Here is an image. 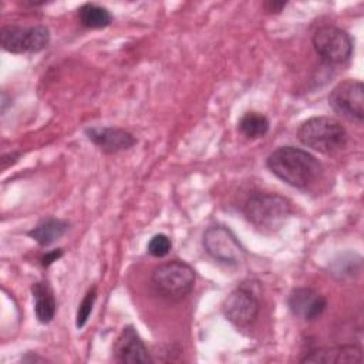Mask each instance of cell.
<instances>
[{
  "label": "cell",
  "mask_w": 364,
  "mask_h": 364,
  "mask_svg": "<svg viewBox=\"0 0 364 364\" xmlns=\"http://www.w3.org/2000/svg\"><path fill=\"white\" fill-rule=\"evenodd\" d=\"M266 165L284 183L307 189L323 173V166L310 152L296 146H280L269 154Z\"/></svg>",
  "instance_id": "obj_1"
},
{
  "label": "cell",
  "mask_w": 364,
  "mask_h": 364,
  "mask_svg": "<svg viewBox=\"0 0 364 364\" xmlns=\"http://www.w3.org/2000/svg\"><path fill=\"white\" fill-rule=\"evenodd\" d=\"M243 213L256 229L276 232L290 216L291 205L277 193L255 192L246 199Z\"/></svg>",
  "instance_id": "obj_2"
},
{
  "label": "cell",
  "mask_w": 364,
  "mask_h": 364,
  "mask_svg": "<svg viewBox=\"0 0 364 364\" xmlns=\"http://www.w3.org/2000/svg\"><path fill=\"white\" fill-rule=\"evenodd\" d=\"M299 141L320 154H333L347 144V131L340 121L330 117H313L303 121L297 129Z\"/></svg>",
  "instance_id": "obj_3"
},
{
  "label": "cell",
  "mask_w": 364,
  "mask_h": 364,
  "mask_svg": "<svg viewBox=\"0 0 364 364\" xmlns=\"http://www.w3.org/2000/svg\"><path fill=\"white\" fill-rule=\"evenodd\" d=\"M151 280L156 291L169 300H182L193 289L195 270L182 260H171L152 270Z\"/></svg>",
  "instance_id": "obj_4"
},
{
  "label": "cell",
  "mask_w": 364,
  "mask_h": 364,
  "mask_svg": "<svg viewBox=\"0 0 364 364\" xmlns=\"http://www.w3.org/2000/svg\"><path fill=\"white\" fill-rule=\"evenodd\" d=\"M202 243L212 259L228 266H237L246 257L245 247L235 233L223 225L209 226L203 233Z\"/></svg>",
  "instance_id": "obj_5"
},
{
  "label": "cell",
  "mask_w": 364,
  "mask_h": 364,
  "mask_svg": "<svg viewBox=\"0 0 364 364\" xmlns=\"http://www.w3.org/2000/svg\"><path fill=\"white\" fill-rule=\"evenodd\" d=\"M3 50L13 54L38 53L50 43V30L46 26L7 24L0 31Z\"/></svg>",
  "instance_id": "obj_6"
},
{
  "label": "cell",
  "mask_w": 364,
  "mask_h": 364,
  "mask_svg": "<svg viewBox=\"0 0 364 364\" xmlns=\"http://www.w3.org/2000/svg\"><path fill=\"white\" fill-rule=\"evenodd\" d=\"M311 43L317 55L327 64H343L353 54L350 34L336 26H323L316 30Z\"/></svg>",
  "instance_id": "obj_7"
},
{
  "label": "cell",
  "mask_w": 364,
  "mask_h": 364,
  "mask_svg": "<svg viewBox=\"0 0 364 364\" xmlns=\"http://www.w3.org/2000/svg\"><path fill=\"white\" fill-rule=\"evenodd\" d=\"M331 109L347 118L361 122L364 118V87L358 80H344L338 82L328 95Z\"/></svg>",
  "instance_id": "obj_8"
},
{
  "label": "cell",
  "mask_w": 364,
  "mask_h": 364,
  "mask_svg": "<svg viewBox=\"0 0 364 364\" xmlns=\"http://www.w3.org/2000/svg\"><path fill=\"white\" fill-rule=\"evenodd\" d=\"M225 317L237 328L249 327L259 314V300L246 287H236L222 303Z\"/></svg>",
  "instance_id": "obj_9"
},
{
  "label": "cell",
  "mask_w": 364,
  "mask_h": 364,
  "mask_svg": "<svg viewBox=\"0 0 364 364\" xmlns=\"http://www.w3.org/2000/svg\"><path fill=\"white\" fill-rule=\"evenodd\" d=\"M287 304L296 317L304 321H313L324 313L327 300L310 287H297L290 291Z\"/></svg>",
  "instance_id": "obj_10"
},
{
  "label": "cell",
  "mask_w": 364,
  "mask_h": 364,
  "mask_svg": "<svg viewBox=\"0 0 364 364\" xmlns=\"http://www.w3.org/2000/svg\"><path fill=\"white\" fill-rule=\"evenodd\" d=\"M114 355L118 363L125 364H148L152 358L132 326H127L119 333L114 344Z\"/></svg>",
  "instance_id": "obj_11"
},
{
  "label": "cell",
  "mask_w": 364,
  "mask_h": 364,
  "mask_svg": "<svg viewBox=\"0 0 364 364\" xmlns=\"http://www.w3.org/2000/svg\"><path fill=\"white\" fill-rule=\"evenodd\" d=\"M85 134L88 139L92 141L105 154H115L119 151H125L136 144V138L131 132L122 128L92 127V128H87Z\"/></svg>",
  "instance_id": "obj_12"
},
{
  "label": "cell",
  "mask_w": 364,
  "mask_h": 364,
  "mask_svg": "<svg viewBox=\"0 0 364 364\" xmlns=\"http://www.w3.org/2000/svg\"><path fill=\"white\" fill-rule=\"evenodd\" d=\"M303 363H333V364H343V363H361L363 361V351L357 346H341L333 348H320L304 358Z\"/></svg>",
  "instance_id": "obj_13"
},
{
  "label": "cell",
  "mask_w": 364,
  "mask_h": 364,
  "mask_svg": "<svg viewBox=\"0 0 364 364\" xmlns=\"http://www.w3.org/2000/svg\"><path fill=\"white\" fill-rule=\"evenodd\" d=\"M30 290L34 300V314L37 320L43 324L50 323L54 318V314L57 310L54 291L50 283L46 280L36 282Z\"/></svg>",
  "instance_id": "obj_14"
},
{
  "label": "cell",
  "mask_w": 364,
  "mask_h": 364,
  "mask_svg": "<svg viewBox=\"0 0 364 364\" xmlns=\"http://www.w3.org/2000/svg\"><path fill=\"white\" fill-rule=\"evenodd\" d=\"M67 230L68 222L57 218H47L36 225L27 235L34 239L40 246H50L61 236H64Z\"/></svg>",
  "instance_id": "obj_15"
},
{
  "label": "cell",
  "mask_w": 364,
  "mask_h": 364,
  "mask_svg": "<svg viewBox=\"0 0 364 364\" xmlns=\"http://www.w3.org/2000/svg\"><path fill=\"white\" fill-rule=\"evenodd\" d=\"M78 20L87 28H104L112 23V14L102 6L85 3L78 9Z\"/></svg>",
  "instance_id": "obj_16"
},
{
  "label": "cell",
  "mask_w": 364,
  "mask_h": 364,
  "mask_svg": "<svg viewBox=\"0 0 364 364\" xmlns=\"http://www.w3.org/2000/svg\"><path fill=\"white\" fill-rule=\"evenodd\" d=\"M269 127H270L269 119L263 114L256 111H249L243 114V117L239 119V124H237L239 131L249 139L262 138L269 131Z\"/></svg>",
  "instance_id": "obj_17"
},
{
  "label": "cell",
  "mask_w": 364,
  "mask_h": 364,
  "mask_svg": "<svg viewBox=\"0 0 364 364\" xmlns=\"http://www.w3.org/2000/svg\"><path fill=\"white\" fill-rule=\"evenodd\" d=\"M95 299H97V287L94 286L92 289H90L82 301L80 303L78 306V310H77V317H75V326L77 328H82L92 311V307H94V303H95Z\"/></svg>",
  "instance_id": "obj_18"
},
{
  "label": "cell",
  "mask_w": 364,
  "mask_h": 364,
  "mask_svg": "<svg viewBox=\"0 0 364 364\" xmlns=\"http://www.w3.org/2000/svg\"><path fill=\"white\" fill-rule=\"evenodd\" d=\"M172 247V242L171 239L164 235V233H158L154 235L149 242H148V253L154 257H164L171 252Z\"/></svg>",
  "instance_id": "obj_19"
},
{
  "label": "cell",
  "mask_w": 364,
  "mask_h": 364,
  "mask_svg": "<svg viewBox=\"0 0 364 364\" xmlns=\"http://www.w3.org/2000/svg\"><path fill=\"white\" fill-rule=\"evenodd\" d=\"M63 256V250L61 249H55V250H51V252H47L46 255L41 256V264L44 267H48L51 263L57 262V259H60Z\"/></svg>",
  "instance_id": "obj_20"
},
{
  "label": "cell",
  "mask_w": 364,
  "mask_h": 364,
  "mask_svg": "<svg viewBox=\"0 0 364 364\" xmlns=\"http://www.w3.org/2000/svg\"><path fill=\"white\" fill-rule=\"evenodd\" d=\"M286 1H266L264 3V10L267 13H280L286 7Z\"/></svg>",
  "instance_id": "obj_21"
}]
</instances>
